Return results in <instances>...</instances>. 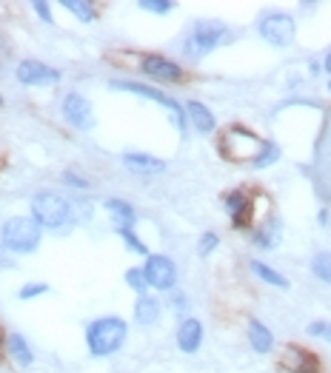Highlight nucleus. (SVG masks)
Segmentation results:
<instances>
[{"mask_svg":"<svg viewBox=\"0 0 331 373\" xmlns=\"http://www.w3.org/2000/svg\"><path fill=\"white\" fill-rule=\"evenodd\" d=\"M317 220H320V226H325V223H328V211H320Z\"/></svg>","mask_w":331,"mask_h":373,"instance_id":"f704fd0d","label":"nucleus"},{"mask_svg":"<svg viewBox=\"0 0 331 373\" xmlns=\"http://www.w3.org/2000/svg\"><path fill=\"white\" fill-rule=\"evenodd\" d=\"M328 91H331V83H328Z\"/></svg>","mask_w":331,"mask_h":373,"instance_id":"58836bf2","label":"nucleus"},{"mask_svg":"<svg viewBox=\"0 0 331 373\" xmlns=\"http://www.w3.org/2000/svg\"><path fill=\"white\" fill-rule=\"evenodd\" d=\"M257 32L266 43L271 46H291L294 43V35H297V26H294V18L283 15V12H271V15H263L260 23H257Z\"/></svg>","mask_w":331,"mask_h":373,"instance_id":"423d86ee","label":"nucleus"},{"mask_svg":"<svg viewBox=\"0 0 331 373\" xmlns=\"http://www.w3.org/2000/svg\"><path fill=\"white\" fill-rule=\"evenodd\" d=\"M277 240H280V226H277L274 220L263 223V226L254 231V243H257L263 251H271V248L277 245Z\"/></svg>","mask_w":331,"mask_h":373,"instance_id":"412c9836","label":"nucleus"},{"mask_svg":"<svg viewBox=\"0 0 331 373\" xmlns=\"http://www.w3.org/2000/svg\"><path fill=\"white\" fill-rule=\"evenodd\" d=\"M311 274H314L320 282L331 285V254H328V251L314 254V260H311Z\"/></svg>","mask_w":331,"mask_h":373,"instance_id":"5701e85b","label":"nucleus"},{"mask_svg":"<svg viewBox=\"0 0 331 373\" xmlns=\"http://www.w3.org/2000/svg\"><path fill=\"white\" fill-rule=\"evenodd\" d=\"M0 106H4V97H0Z\"/></svg>","mask_w":331,"mask_h":373,"instance_id":"4c0bfd02","label":"nucleus"},{"mask_svg":"<svg viewBox=\"0 0 331 373\" xmlns=\"http://www.w3.org/2000/svg\"><path fill=\"white\" fill-rule=\"evenodd\" d=\"M217 245H220V237H217V234H203V237H200V254H203V257H209Z\"/></svg>","mask_w":331,"mask_h":373,"instance_id":"c756f323","label":"nucleus"},{"mask_svg":"<svg viewBox=\"0 0 331 373\" xmlns=\"http://www.w3.org/2000/svg\"><path fill=\"white\" fill-rule=\"evenodd\" d=\"M18 80L26 86H49V83H58L60 74L43 63H38V60H23L18 66Z\"/></svg>","mask_w":331,"mask_h":373,"instance_id":"9b49d317","label":"nucleus"},{"mask_svg":"<svg viewBox=\"0 0 331 373\" xmlns=\"http://www.w3.org/2000/svg\"><path fill=\"white\" fill-rule=\"evenodd\" d=\"M140 69H143L148 77L163 80V83H180V80H183V69H180L175 60L160 57V55H146V57L140 60Z\"/></svg>","mask_w":331,"mask_h":373,"instance_id":"1a4fd4ad","label":"nucleus"},{"mask_svg":"<svg viewBox=\"0 0 331 373\" xmlns=\"http://www.w3.org/2000/svg\"><path fill=\"white\" fill-rule=\"evenodd\" d=\"M0 240L15 254H32L40 245V226L29 217H12L0 228Z\"/></svg>","mask_w":331,"mask_h":373,"instance_id":"7ed1b4c3","label":"nucleus"},{"mask_svg":"<svg viewBox=\"0 0 331 373\" xmlns=\"http://www.w3.org/2000/svg\"><path fill=\"white\" fill-rule=\"evenodd\" d=\"M325 339H328V342H331V325H328V328H325Z\"/></svg>","mask_w":331,"mask_h":373,"instance_id":"e433bc0d","label":"nucleus"},{"mask_svg":"<svg viewBox=\"0 0 331 373\" xmlns=\"http://www.w3.org/2000/svg\"><path fill=\"white\" fill-rule=\"evenodd\" d=\"M123 162H126V168L140 171V174H157V171H163V168H166V162H163V160L148 157V154H126V157H123Z\"/></svg>","mask_w":331,"mask_h":373,"instance_id":"a211bd4d","label":"nucleus"},{"mask_svg":"<svg viewBox=\"0 0 331 373\" xmlns=\"http://www.w3.org/2000/svg\"><path fill=\"white\" fill-rule=\"evenodd\" d=\"M251 271H254L263 282H268V285H274V288H288V279H286L283 274H277L271 265L260 262V260H251Z\"/></svg>","mask_w":331,"mask_h":373,"instance_id":"4be33fe9","label":"nucleus"},{"mask_svg":"<svg viewBox=\"0 0 331 373\" xmlns=\"http://www.w3.org/2000/svg\"><path fill=\"white\" fill-rule=\"evenodd\" d=\"M172 305H175L178 311H186V305H189V302H186V296H183V294H175V296H172Z\"/></svg>","mask_w":331,"mask_h":373,"instance_id":"473e14b6","label":"nucleus"},{"mask_svg":"<svg viewBox=\"0 0 331 373\" xmlns=\"http://www.w3.org/2000/svg\"><path fill=\"white\" fill-rule=\"evenodd\" d=\"M32 217H35L38 226L60 228V226H66L72 220V206L58 191H40L32 200Z\"/></svg>","mask_w":331,"mask_h":373,"instance_id":"20e7f679","label":"nucleus"},{"mask_svg":"<svg viewBox=\"0 0 331 373\" xmlns=\"http://www.w3.org/2000/svg\"><path fill=\"white\" fill-rule=\"evenodd\" d=\"M63 114H66V120H69L75 128H80V131H89V128L94 126L92 103H89L86 97H80V94H66V100H63Z\"/></svg>","mask_w":331,"mask_h":373,"instance_id":"9d476101","label":"nucleus"},{"mask_svg":"<svg viewBox=\"0 0 331 373\" xmlns=\"http://www.w3.org/2000/svg\"><path fill=\"white\" fill-rule=\"evenodd\" d=\"M325 328H328V322H314V325H308V333L311 336H325Z\"/></svg>","mask_w":331,"mask_h":373,"instance_id":"2f4dec72","label":"nucleus"},{"mask_svg":"<svg viewBox=\"0 0 331 373\" xmlns=\"http://www.w3.org/2000/svg\"><path fill=\"white\" fill-rule=\"evenodd\" d=\"M157 316H160V302L154 296H146V294L137 296V302H134V319L140 325H154Z\"/></svg>","mask_w":331,"mask_h":373,"instance_id":"6ab92c4d","label":"nucleus"},{"mask_svg":"<svg viewBox=\"0 0 331 373\" xmlns=\"http://www.w3.org/2000/svg\"><path fill=\"white\" fill-rule=\"evenodd\" d=\"M6 345H9V353L15 356V362L18 364H32L35 362V356H32V347L26 345V339L21 336V333H9V339H6Z\"/></svg>","mask_w":331,"mask_h":373,"instance_id":"aec40b11","label":"nucleus"},{"mask_svg":"<svg viewBox=\"0 0 331 373\" xmlns=\"http://www.w3.org/2000/svg\"><path fill=\"white\" fill-rule=\"evenodd\" d=\"M117 234L123 237V243L129 245V251H134V254H140V257H146V254H148V248H146V243H143V240H140V237H137V234H134L131 228H120Z\"/></svg>","mask_w":331,"mask_h":373,"instance_id":"a878e982","label":"nucleus"},{"mask_svg":"<svg viewBox=\"0 0 331 373\" xmlns=\"http://www.w3.org/2000/svg\"><path fill=\"white\" fill-rule=\"evenodd\" d=\"M126 333H129V328H126V322L120 316H103V319H94L89 325L86 345H89V350L94 356H109V353L123 347Z\"/></svg>","mask_w":331,"mask_h":373,"instance_id":"f257e3e1","label":"nucleus"},{"mask_svg":"<svg viewBox=\"0 0 331 373\" xmlns=\"http://www.w3.org/2000/svg\"><path fill=\"white\" fill-rule=\"evenodd\" d=\"M112 89H120V91H131V94H137V97H146V100H151V103H157V106H163L166 111L172 114V120H175V126L183 131L186 128V111L169 97V94H163V91H157V89H151V86H143V83H129V80H114L112 83Z\"/></svg>","mask_w":331,"mask_h":373,"instance_id":"0eeeda50","label":"nucleus"},{"mask_svg":"<svg viewBox=\"0 0 331 373\" xmlns=\"http://www.w3.org/2000/svg\"><path fill=\"white\" fill-rule=\"evenodd\" d=\"M106 211L112 214L117 231H120V228H131V226L137 223V211H134L129 203H123V200H106Z\"/></svg>","mask_w":331,"mask_h":373,"instance_id":"dca6fc26","label":"nucleus"},{"mask_svg":"<svg viewBox=\"0 0 331 373\" xmlns=\"http://www.w3.org/2000/svg\"><path fill=\"white\" fill-rule=\"evenodd\" d=\"M140 9L154 12V15H169L175 9V4H169V0H140Z\"/></svg>","mask_w":331,"mask_h":373,"instance_id":"cd10ccee","label":"nucleus"},{"mask_svg":"<svg viewBox=\"0 0 331 373\" xmlns=\"http://www.w3.org/2000/svg\"><path fill=\"white\" fill-rule=\"evenodd\" d=\"M325 72H328V74H331V55H328V57H325Z\"/></svg>","mask_w":331,"mask_h":373,"instance_id":"c9c22d12","label":"nucleus"},{"mask_svg":"<svg viewBox=\"0 0 331 373\" xmlns=\"http://www.w3.org/2000/svg\"><path fill=\"white\" fill-rule=\"evenodd\" d=\"M280 160V148H277V143H266L263 145V151H260V157L251 162L254 168H266V165H271V162H277Z\"/></svg>","mask_w":331,"mask_h":373,"instance_id":"393cba45","label":"nucleus"},{"mask_svg":"<svg viewBox=\"0 0 331 373\" xmlns=\"http://www.w3.org/2000/svg\"><path fill=\"white\" fill-rule=\"evenodd\" d=\"M40 294H49V285H43V282H35V285H23L21 288V299H35V296H40Z\"/></svg>","mask_w":331,"mask_h":373,"instance_id":"c85d7f7f","label":"nucleus"},{"mask_svg":"<svg viewBox=\"0 0 331 373\" xmlns=\"http://www.w3.org/2000/svg\"><path fill=\"white\" fill-rule=\"evenodd\" d=\"M280 364H283L286 370H291V373H314V370H317V359H314L308 350L297 347V345H288V347L283 350Z\"/></svg>","mask_w":331,"mask_h":373,"instance_id":"f8f14e48","label":"nucleus"},{"mask_svg":"<svg viewBox=\"0 0 331 373\" xmlns=\"http://www.w3.org/2000/svg\"><path fill=\"white\" fill-rule=\"evenodd\" d=\"M263 145H266V143H263L257 134H251V131H246V128H240V126L226 128L223 137H220V151H223L226 160H251V162H254V160L260 157Z\"/></svg>","mask_w":331,"mask_h":373,"instance_id":"39448f33","label":"nucleus"},{"mask_svg":"<svg viewBox=\"0 0 331 373\" xmlns=\"http://www.w3.org/2000/svg\"><path fill=\"white\" fill-rule=\"evenodd\" d=\"M143 274H146V282L157 291H172L178 282V265L163 254H151L143 265Z\"/></svg>","mask_w":331,"mask_h":373,"instance_id":"6e6552de","label":"nucleus"},{"mask_svg":"<svg viewBox=\"0 0 331 373\" xmlns=\"http://www.w3.org/2000/svg\"><path fill=\"white\" fill-rule=\"evenodd\" d=\"M66 182H69V185H77V189H86V182H83L80 177H75V174H66Z\"/></svg>","mask_w":331,"mask_h":373,"instance_id":"72a5a7b5","label":"nucleus"},{"mask_svg":"<svg viewBox=\"0 0 331 373\" xmlns=\"http://www.w3.org/2000/svg\"><path fill=\"white\" fill-rule=\"evenodd\" d=\"M249 342H251V347H254L257 353H268V350L274 347V336H271V330H268L263 322H257V319L249 322Z\"/></svg>","mask_w":331,"mask_h":373,"instance_id":"f3484780","label":"nucleus"},{"mask_svg":"<svg viewBox=\"0 0 331 373\" xmlns=\"http://www.w3.org/2000/svg\"><path fill=\"white\" fill-rule=\"evenodd\" d=\"M186 117L192 120V126H195L200 134H212V131H215V114H212L203 103L189 100V103H186Z\"/></svg>","mask_w":331,"mask_h":373,"instance_id":"2eb2a0df","label":"nucleus"},{"mask_svg":"<svg viewBox=\"0 0 331 373\" xmlns=\"http://www.w3.org/2000/svg\"><path fill=\"white\" fill-rule=\"evenodd\" d=\"M200 342H203V325L197 319H192V316L183 319L180 328H178V347L183 353H195L200 347Z\"/></svg>","mask_w":331,"mask_h":373,"instance_id":"ddd939ff","label":"nucleus"},{"mask_svg":"<svg viewBox=\"0 0 331 373\" xmlns=\"http://www.w3.org/2000/svg\"><path fill=\"white\" fill-rule=\"evenodd\" d=\"M126 285H129V288H134V291L143 296V294H146V285H148V282H146L143 268H129V271H126Z\"/></svg>","mask_w":331,"mask_h":373,"instance_id":"bb28decb","label":"nucleus"},{"mask_svg":"<svg viewBox=\"0 0 331 373\" xmlns=\"http://www.w3.org/2000/svg\"><path fill=\"white\" fill-rule=\"evenodd\" d=\"M226 211L232 214V220H234V226H237V228H249L251 203H249V197H246L243 191H232V194L226 197Z\"/></svg>","mask_w":331,"mask_h":373,"instance_id":"4468645a","label":"nucleus"},{"mask_svg":"<svg viewBox=\"0 0 331 373\" xmlns=\"http://www.w3.org/2000/svg\"><path fill=\"white\" fill-rule=\"evenodd\" d=\"M229 38H232V32H229L226 23H220V21H197L192 26L186 43H183V52H186V57L200 60L209 52H215L217 46H223Z\"/></svg>","mask_w":331,"mask_h":373,"instance_id":"f03ea898","label":"nucleus"},{"mask_svg":"<svg viewBox=\"0 0 331 373\" xmlns=\"http://www.w3.org/2000/svg\"><path fill=\"white\" fill-rule=\"evenodd\" d=\"M35 12L40 15V21L52 23V9H49V4H35Z\"/></svg>","mask_w":331,"mask_h":373,"instance_id":"7c9ffc66","label":"nucleus"},{"mask_svg":"<svg viewBox=\"0 0 331 373\" xmlns=\"http://www.w3.org/2000/svg\"><path fill=\"white\" fill-rule=\"evenodd\" d=\"M63 9H69L72 15H77V21H83V23L94 21V6L86 4V0H63Z\"/></svg>","mask_w":331,"mask_h":373,"instance_id":"b1692460","label":"nucleus"}]
</instances>
